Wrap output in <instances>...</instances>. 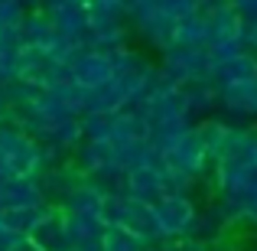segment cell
<instances>
[{
  "label": "cell",
  "mask_w": 257,
  "mask_h": 251,
  "mask_svg": "<svg viewBox=\"0 0 257 251\" xmlns=\"http://www.w3.org/2000/svg\"><path fill=\"white\" fill-rule=\"evenodd\" d=\"M215 186L228 209L244 219L247 206L257 199V166L244 163H215Z\"/></svg>",
  "instance_id": "obj_1"
},
{
  "label": "cell",
  "mask_w": 257,
  "mask_h": 251,
  "mask_svg": "<svg viewBox=\"0 0 257 251\" xmlns=\"http://www.w3.org/2000/svg\"><path fill=\"white\" fill-rule=\"evenodd\" d=\"M127 26L140 33L144 43H150L153 49L166 52L173 46L176 36V23L160 10L157 0H140V4H127Z\"/></svg>",
  "instance_id": "obj_2"
},
{
  "label": "cell",
  "mask_w": 257,
  "mask_h": 251,
  "mask_svg": "<svg viewBox=\"0 0 257 251\" xmlns=\"http://www.w3.org/2000/svg\"><path fill=\"white\" fill-rule=\"evenodd\" d=\"M160 72L166 78L182 88L192 82H205L212 75V59H208V49H189V46H170L160 59Z\"/></svg>",
  "instance_id": "obj_3"
},
{
  "label": "cell",
  "mask_w": 257,
  "mask_h": 251,
  "mask_svg": "<svg viewBox=\"0 0 257 251\" xmlns=\"http://www.w3.org/2000/svg\"><path fill=\"white\" fill-rule=\"evenodd\" d=\"M153 212H157V225L163 232V241L192 238L195 222H199V206L189 196H163L153 206Z\"/></svg>",
  "instance_id": "obj_4"
},
{
  "label": "cell",
  "mask_w": 257,
  "mask_h": 251,
  "mask_svg": "<svg viewBox=\"0 0 257 251\" xmlns=\"http://www.w3.org/2000/svg\"><path fill=\"white\" fill-rule=\"evenodd\" d=\"M208 163H212V157H208V150H205V144H202V137H199L195 127L189 134H182V137L176 140V147L163 157V166L189 176V180H199V176L208 170Z\"/></svg>",
  "instance_id": "obj_5"
},
{
  "label": "cell",
  "mask_w": 257,
  "mask_h": 251,
  "mask_svg": "<svg viewBox=\"0 0 257 251\" xmlns=\"http://www.w3.org/2000/svg\"><path fill=\"white\" fill-rule=\"evenodd\" d=\"M117 228L127 232V235H134V238H140V241H147L150 248L166 245L163 232H160V225H157V212H153V206L137 202V199H131V196H124V209H120Z\"/></svg>",
  "instance_id": "obj_6"
},
{
  "label": "cell",
  "mask_w": 257,
  "mask_h": 251,
  "mask_svg": "<svg viewBox=\"0 0 257 251\" xmlns=\"http://www.w3.org/2000/svg\"><path fill=\"white\" fill-rule=\"evenodd\" d=\"M69 75L82 92H94V88L107 85L114 78V56L98 49H82L69 65Z\"/></svg>",
  "instance_id": "obj_7"
},
{
  "label": "cell",
  "mask_w": 257,
  "mask_h": 251,
  "mask_svg": "<svg viewBox=\"0 0 257 251\" xmlns=\"http://www.w3.org/2000/svg\"><path fill=\"white\" fill-rule=\"evenodd\" d=\"M30 241L39 245L43 251H72L62 209H59V206H46V212L39 215V222L33 225V232H30Z\"/></svg>",
  "instance_id": "obj_8"
},
{
  "label": "cell",
  "mask_w": 257,
  "mask_h": 251,
  "mask_svg": "<svg viewBox=\"0 0 257 251\" xmlns=\"http://www.w3.org/2000/svg\"><path fill=\"white\" fill-rule=\"evenodd\" d=\"M127 196L137 202H147V206H157L166 196V166L153 163V166L127 173Z\"/></svg>",
  "instance_id": "obj_9"
},
{
  "label": "cell",
  "mask_w": 257,
  "mask_h": 251,
  "mask_svg": "<svg viewBox=\"0 0 257 251\" xmlns=\"http://www.w3.org/2000/svg\"><path fill=\"white\" fill-rule=\"evenodd\" d=\"M212 85L218 88H238V85H247V82H257V52H241L234 56L231 62H221L212 69Z\"/></svg>",
  "instance_id": "obj_10"
},
{
  "label": "cell",
  "mask_w": 257,
  "mask_h": 251,
  "mask_svg": "<svg viewBox=\"0 0 257 251\" xmlns=\"http://www.w3.org/2000/svg\"><path fill=\"white\" fill-rule=\"evenodd\" d=\"M202 13L212 23V43L208 46H221V43H244L241 39V20L234 13V4H202Z\"/></svg>",
  "instance_id": "obj_11"
},
{
  "label": "cell",
  "mask_w": 257,
  "mask_h": 251,
  "mask_svg": "<svg viewBox=\"0 0 257 251\" xmlns=\"http://www.w3.org/2000/svg\"><path fill=\"white\" fill-rule=\"evenodd\" d=\"M75 166L82 170L85 180H94L104 170L114 166V144L111 140H85L75 150Z\"/></svg>",
  "instance_id": "obj_12"
},
{
  "label": "cell",
  "mask_w": 257,
  "mask_h": 251,
  "mask_svg": "<svg viewBox=\"0 0 257 251\" xmlns=\"http://www.w3.org/2000/svg\"><path fill=\"white\" fill-rule=\"evenodd\" d=\"M208 43H212V23H208V17L202 13V4H199V13L186 17L182 23H176L173 46H189V49H208Z\"/></svg>",
  "instance_id": "obj_13"
},
{
  "label": "cell",
  "mask_w": 257,
  "mask_h": 251,
  "mask_svg": "<svg viewBox=\"0 0 257 251\" xmlns=\"http://www.w3.org/2000/svg\"><path fill=\"white\" fill-rule=\"evenodd\" d=\"M218 108H225L234 118H257V82H247L238 88H221Z\"/></svg>",
  "instance_id": "obj_14"
},
{
  "label": "cell",
  "mask_w": 257,
  "mask_h": 251,
  "mask_svg": "<svg viewBox=\"0 0 257 251\" xmlns=\"http://www.w3.org/2000/svg\"><path fill=\"white\" fill-rule=\"evenodd\" d=\"M101 202H104V193H101L91 180H82L59 209H62L65 215H98L101 212Z\"/></svg>",
  "instance_id": "obj_15"
},
{
  "label": "cell",
  "mask_w": 257,
  "mask_h": 251,
  "mask_svg": "<svg viewBox=\"0 0 257 251\" xmlns=\"http://www.w3.org/2000/svg\"><path fill=\"white\" fill-rule=\"evenodd\" d=\"M147 124H144V118L137 114V108H124L120 114H114L111 118V144L117 147V144H131V140H147Z\"/></svg>",
  "instance_id": "obj_16"
},
{
  "label": "cell",
  "mask_w": 257,
  "mask_h": 251,
  "mask_svg": "<svg viewBox=\"0 0 257 251\" xmlns=\"http://www.w3.org/2000/svg\"><path fill=\"white\" fill-rule=\"evenodd\" d=\"M65 228H69L72 251L85 248V245H98V241L104 238V232H107V228L101 225L98 215H65Z\"/></svg>",
  "instance_id": "obj_17"
},
{
  "label": "cell",
  "mask_w": 257,
  "mask_h": 251,
  "mask_svg": "<svg viewBox=\"0 0 257 251\" xmlns=\"http://www.w3.org/2000/svg\"><path fill=\"white\" fill-rule=\"evenodd\" d=\"M182 101H186L189 114H192V121H195V118H202V114H208L212 108H218V88L212 85V78L182 85Z\"/></svg>",
  "instance_id": "obj_18"
},
{
  "label": "cell",
  "mask_w": 257,
  "mask_h": 251,
  "mask_svg": "<svg viewBox=\"0 0 257 251\" xmlns=\"http://www.w3.org/2000/svg\"><path fill=\"white\" fill-rule=\"evenodd\" d=\"M101 251H157V248H150L147 241L134 238V235L120 232V228H107L104 238H101Z\"/></svg>",
  "instance_id": "obj_19"
},
{
  "label": "cell",
  "mask_w": 257,
  "mask_h": 251,
  "mask_svg": "<svg viewBox=\"0 0 257 251\" xmlns=\"http://www.w3.org/2000/svg\"><path fill=\"white\" fill-rule=\"evenodd\" d=\"M85 140H111V118L104 114H82Z\"/></svg>",
  "instance_id": "obj_20"
},
{
  "label": "cell",
  "mask_w": 257,
  "mask_h": 251,
  "mask_svg": "<svg viewBox=\"0 0 257 251\" xmlns=\"http://www.w3.org/2000/svg\"><path fill=\"white\" fill-rule=\"evenodd\" d=\"M157 4H160V10H163L173 23H182L186 17L199 13V4H195V0H157Z\"/></svg>",
  "instance_id": "obj_21"
},
{
  "label": "cell",
  "mask_w": 257,
  "mask_h": 251,
  "mask_svg": "<svg viewBox=\"0 0 257 251\" xmlns=\"http://www.w3.org/2000/svg\"><path fill=\"white\" fill-rule=\"evenodd\" d=\"M157 251H205V245L195 238H182V241H166V245H160Z\"/></svg>",
  "instance_id": "obj_22"
},
{
  "label": "cell",
  "mask_w": 257,
  "mask_h": 251,
  "mask_svg": "<svg viewBox=\"0 0 257 251\" xmlns=\"http://www.w3.org/2000/svg\"><path fill=\"white\" fill-rule=\"evenodd\" d=\"M10 251H43V248H39V245H33L30 238H20V241H17V245H13Z\"/></svg>",
  "instance_id": "obj_23"
}]
</instances>
